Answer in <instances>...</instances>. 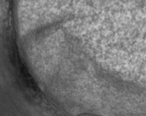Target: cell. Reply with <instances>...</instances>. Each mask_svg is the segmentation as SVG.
<instances>
[{
  "label": "cell",
  "instance_id": "obj_1",
  "mask_svg": "<svg viewBox=\"0 0 146 116\" xmlns=\"http://www.w3.org/2000/svg\"><path fill=\"white\" fill-rule=\"evenodd\" d=\"M79 116H99V115H95V114H92V113H82Z\"/></svg>",
  "mask_w": 146,
  "mask_h": 116
}]
</instances>
